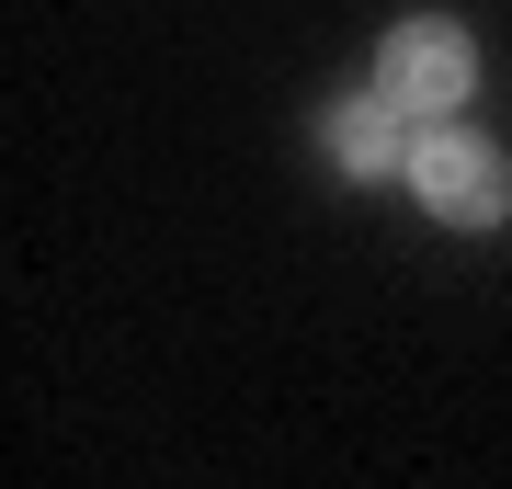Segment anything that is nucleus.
Returning <instances> with one entry per match:
<instances>
[{
    "label": "nucleus",
    "mask_w": 512,
    "mask_h": 489,
    "mask_svg": "<svg viewBox=\"0 0 512 489\" xmlns=\"http://www.w3.org/2000/svg\"><path fill=\"white\" fill-rule=\"evenodd\" d=\"M399 171H410V194L433 205L444 228H501V217H512V171H501V148L467 137V126H421Z\"/></svg>",
    "instance_id": "1"
},
{
    "label": "nucleus",
    "mask_w": 512,
    "mask_h": 489,
    "mask_svg": "<svg viewBox=\"0 0 512 489\" xmlns=\"http://www.w3.org/2000/svg\"><path fill=\"white\" fill-rule=\"evenodd\" d=\"M376 91H387L399 114H421V126H433V114H456L467 91H478V35H467V23H444V12L399 23L387 57H376Z\"/></svg>",
    "instance_id": "2"
},
{
    "label": "nucleus",
    "mask_w": 512,
    "mask_h": 489,
    "mask_svg": "<svg viewBox=\"0 0 512 489\" xmlns=\"http://www.w3.org/2000/svg\"><path fill=\"white\" fill-rule=\"evenodd\" d=\"M387 114H399V103H387V91H365V103H342V114H330V171H353V182H376L387 160H410V148H399V126H387Z\"/></svg>",
    "instance_id": "3"
}]
</instances>
